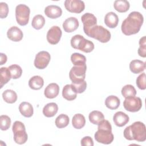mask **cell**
<instances>
[{
	"label": "cell",
	"mask_w": 146,
	"mask_h": 146,
	"mask_svg": "<svg viewBox=\"0 0 146 146\" xmlns=\"http://www.w3.org/2000/svg\"><path fill=\"white\" fill-rule=\"evenodd\" d=\"M104 23L108 27L113 29L118 25L119 18L114 12H109L104 17Z\"/></svg>",
	"instance_id": "20"
},
{
	"label": "cell",
	"mask_w": 146,
	"mask_h": 146,
	"mask_svg": "<svg viewBox=\"0 0 146 146\" xmlns=\"http://www.w3.org/2000/svg\"><path fill=\"white\" fill-rule=\"evenodd\" d=\"M79 25L78 20L75 17H70L63 23V28L67 33H72L76 30Z\"/></svg>",
	"instance_id": "14"
},
{
	"label": "cell",
	"mask_w": 146,
	"mask_h": 146,
	"mask_svg": "<svg viewBox=\"0 0 146 146\" xmlns=\"http://www.w3.org/2000/svg\"><path fill=\"white\" fill-rule=\"evenodd\" d=\"M71 60L74 66H81L86 64V58L83 55L75 52L71 56Z\"/></svg>",
	"instance_id": "31"
},
{
	"label": "cell",
	"mask_w": 146,
	"mask_h": 146,
	"mask_svg": "<svg viewBox=\"0 0 146 146\" xmlns=\"http://www.w3.org/2000/svg\"><path fill=\"white\" fill-rule=\"evenodd\" d=\"M50 59V55L47 51H40L35 56L34 66L38 69H44L48 66Z\"/></svg>",
	"instance_id": "10"
},
{
	"label": "cell",
	"mask_w": 146,
	"mask_h": 146,
	"mask_svg": "<svg viewBox=\"0 0 146 146\" xmlns=\"http://www.w3.org/2000/svg\"><path fill=\"white\" fill-rule=\"evenodd\" d=\"M123 106L125 110L131 112H137L142 107V101L139 97H127L124 100Z\"/></svg>",
	"instance_id": "9"
},
{
	"label": "cell",
	"mask_w": 146,
	"mask_h": 146,
	"mask_svg": "<svg viewBox=\"0 0 146 146\" xmlns=\"http://www.w3.org/2000/svg\"><path fill=\"white\" fill-rule=\"evenodd\" d=\"M87 35L94 38L102 43H107L110 41L111 35L106 28L100 25H96L90 29Z\"/></svg>",
	"instance_id": "5"
},
{
	"label": "cell",
	"mask_w": 146,
	"mask_h": 146,
	"mask_svg": "<svg viewBox=\"0 0 146 146\" xmlns=\"http://www.w3.org/2000/svg\"><path fill=\"white\" fill-rule=\"evenodd\" d=\"M64 6L67 11L78 14L82 12L85 8L84 2L80 0H66Z\"/></svg>",
	"instance_id": "11"
},
{
	"label": "cell",
	"mask_w": 146,
	"mask_h": 146,
	"mask_svg": "<svg viewBox=\"0 0 146 146\" xmlns=\"http://www.w3.org/2000/svg\"><path fill=\"white\" fill-rule=\"evenodd\" d=\"M71 45L74 48L86 53L90 52L94 49V44L92 42L85 39L82 35L79 34L72 37Z\"/></svg>",
	"instance_id": "4"
},
{
	"label": "cell",
	"mask_w": 146,
	"mask_h": 146,
	"mask_svg": "<svg viewBox=\"0 0 146 146\" xmlns=\"http://www.w3.org/2000/svg\"><path fill=\"white\" fill-rule=\"evenodd\" d=\"M136 85L140 90H144L146 88L145 74L144 72L140 74L136 79Z\"/></svg>",
	"instance_id": "39"
},
{
	"label": "cell",
	"mask_w": 146,
	"mask_h": 146,
	"mask_svg": "<svg viewBox=\"0 0 146 146\" xmlns=\"http://www.w3.org/2000/svg\"><path fill=\"white\" fill-rule=\"evenodd\" d=\"M124 137L128 140H136L143 142L146 140V129L145 124L141 121H135L126 127L123 132Z\"/></svg>",
	"instance_id": "2"
},
{
	"label": "cell",
	"mask_w": 146,
	"mask_h": 146,
	"mask_svg": "<svg viewBox=\"0 0 146 146\" xmlns=\"http://www.w3.org/2000/svg\"><path fill=\"white\" fill-rule=\"evenodd\" d=\"M44 14L51 19H55L61 16L62 10L61 8L56 5L47 6L44 9Z\"/></svg>",
	"instance_id": "17"
},
{
	"label": "cell",
	"mask_w": 146,
	"mask_h": 146,
	"mask_svg": "<svg viewBox=\"0 0 146 146\" xmlns=\"http://www.w3.org/2000/svg\"><path fill=\"white\" fill-rule=\"evenodd\" d=\"M88 117L90 121L93 124L96 125H98L104 119V116L103 113L99 111H92L90 113Z\"/></svg>",
	"instance_id": "27"
},
{
	"label": "cell",
	"mask_w": 146,
	"mask_h": 146,
	"mask_svg": "<svg viewBox=\"0 0 146 146\" xmlns=\"http://www.w3.org/2000/svg\"><path fill=\"white\" fill-rule=\"evenodd\" d=\"M59 87L58 84L52 83L49 84L44 89V96L48 99L56 98L59 94Z\"/></svg>",
	"instance_id": "18"
},
{
	"label": "cell",
	"mask_w": 146,
	"mask_h": 146,
	"mask_svg": "<svg viewBox=\"0 0 146 146\" xmlns=\"http://www.w3.org/2000/svg\"><path fill=\"white\" fill-rule=\"evenodd\" d=\"M81 145L82 146H93V140L90 136H85L81 140Z\"/></svg>",
	"instance_id": "41"
},
{
	"label": "cell",
	"mask_w": 146,
	"mask_h": 146,
	"mask_svg": "<svg viewBox=\"0 0 146 146\" xmlns=\"http://www.w3.org/2000/svg\"><path fill=\"white\" fill-rule=\"evenodd\" d=\"M121 94L123 97L127 98L130 96H135L136 95V90L135 87L131 84L124 86L121 89Z\"/></svg>",
	"instance_id": "34"
},
{
	"label": "cell",
	"mask_w": 146,
	"mask_h": 146,
	"mask_svg": "<svg viewBox=\"0 0 146 146\" xmlns=\"http://www.w3.org/2000/svg\"><path fill=\"white\" fill-rule=\"evenodd\" d=\"M11 125V119L7 116L2 115L0 116V128L2 131L8 129Z\"/></svg>",
	"instance_id": "36"
},
{
	"label": "cell",
	"mask_w": 146,
	"mask_h": 146,
	"mask_svg": "<svg viewBox=\"0 0 146 146\" xmlns=\"http://www.w3.org/2000/svg\"><path fill=\"white\" fill-rule=\"evenodd\" d=\"M69 117L65 114L59 115L55 119V125L58 128H63L69 124Z\"/></svg>",
	"instance_id": "33"
},
{
	"label": "cell",
	"mask_w": 146,
	"mask_h": 146,
	"mask_svg": "<svg viewBox=\"0 0 146 146\" xmlns=\"http://www.w3.org/2000/svg\"><path fill=\"white\" fill-rule=\"evenodd\" d=\"M139 48H138V54L139 56L145 58L146 56V36H144L139 40Z\"/></svg>",
	"instance_id": "37"
},
{
	"label": "cell",
	"mask_w": 146,
	"mask_h": 146,
	"mask_svg": "<svg viewBox=\"0 0 146 146\" xmlns=\"http://www.w3.org/2000/svg\"><path fill=\"white\" fill-rule=\"evenodd\" d=\"M44 84L43 79L38 75H35L31 78L29 81V86L30 88L38 90L40 89Z\"/></svg>",
	"instance_id": "24"
},
{
	"label": "cell",
	"mask_w": 146,
	"mask_h": 146,
	"mask_svg": "<svg viewBox=\"0 0 146 146\" xmlns=\"http://www.w3.org/2000/svg\"><path fill=\"white\" fill-rule=\"evenodd\" d=\"M71 84L77 94L83 93L87 88V82L85 80L80 82L72 83Z\"/></svg>",
	"instance_id": "38"
},
{
	"label": "cell",
	"mask_w": 146,
	"mask_h": 146,
	"mask_svg": "<svg viewBox=\"0 0 146 146\" xmlns=\"http://www.w3.org/2000/svg\"><path fill=\"white\" fill-rule=\"evenodd\" d=\"M45 24V19L42 15L38 14L34 16L33 18L31 25L33 28L36 30L42 29Z\"/></svg>",
	"instance_id": "32"
},
{
	"label": "cell",
	"mask_w": 146,
	"mask_h": 146,
	"mask_svg": "<svg viewBox=\"0 0 146 146\" xmlns=\"http://www.w3.org/2000/svg\"><path fill=\"white\" fill-rule=\"evenodd\" d=\"M98 129L94 135L96 141L104 144H110L113 141L114 137L112 133V126L108 120L104 119L98 124Z\"/></svg>",
	"instance_id": "3"
},
{
	"label": "cell",
	"mask_w": 146,
	"mask_h": 146,
	"mask_svg": "<svg viewBox=\"0 0 146 146\" xmlns=\"http://www.w3.org/2000/svg\"><path fill=\"white\" fill-rule=\"evenodd\" d=\"M131 71L135 74L143 72L145 69V63L140 60H133L129 63Z\"/></svg>",
	"instance_id": "19"
},
{
	"label": "cell",
	"mask_w": 146,
	"mask_h": 146,
	"mask_svg": "<svg viewBox=\"0 0 146 146\" xmlns=\"http://www.w3.org/2000/svg\"><path fill=\"white\" fill-rule=\"evenodd\" d=\"M113 6L117 11L125 13L129 10L130 5L129 2L126 0H116L114 2Z\"/></svg>",
	"instance_id": "28"
},
{
	"label": "cell",
	"mask_w": 146,
	"mask_h": 146,
	"mask_svg": "<svg viewBox=\"0 0 146 146\" xmlns=\"http://www.w3.org/2000/svg\"><path fill=\"white\" fill-rule=\"evenodd\" d=\"M120 104V99L115 95L108 96L105 100L106 106L110 110L117 109Z\"/></svg>",
	"instance_id": "25"
},
{
	"label": "cell",
	"mask_w": 146,
	"mask_h": 146,
	"mask_svg": "<svg viewBox=\"0 0 146 146\" xmlns=\"http://www.w3.org/2000/svg\"><path fill=\"white\" fill-rule=\"evenodd\" d=\"M58 110V107L55 103H49L43 107V113L46 117H51L56 115Z\"/></svg>",
	"instance_id": "23"
},
{
	"label": "cell",
	"mask_w": 146,
	"mask_h": 146,
	"mask_svg": "<svg viewBox=\"0 0 146 146\" xmlns=\"http://www.w3.org/2000/svg\"><path fill=\"white\" fill-rule=\"evenodd\" d=\"M81 20L83 23V30L84 33L87 35L91 29L94 26L97 25V19L96 17L89 13L84 14L81 17Z\"/></svg>",
	"instance_id": "12"
},
{
	"label": "cell",
	"mask_w": 146,
	"mask_h": 146,
	"mask_svg": "<svg viewBox=\"0 0 146 146\" xmlns=\"http://www.w3.org/2000/svg\"><path fill=\"white\" fill-rule=\"evenodd\" d=\"M62 32L59 27L54 26L51 27L47 33V40L51 44H57L60 40Z\"/></svg>",
	"instance_id": "13"
},
{
	"label": "cell",
	"mask_w": 146,
	"mask_h": 146,
	"mask_svg": "<svg viewBox=\"0 0 146 146\" xmlns=\"http://www.w3.org/2000/svg\"><path fill=\"white\" fill-rule=\"evenodd\" d=\"M19 111L20 113L26 117H30L33 116L34 110L32 105L26 102H22L19 106Z\"/></svg>",
	"instance_id": "22"
},
{
	"label": "cell",
	"mask_w": 146,
	"mask_h": 146,
	"mask_svg": "<svg viewBox=\"0 0 146 146\" xmlns=\"http://www.w3.org/2000/svg\"><path fill=\"white\" fill-rule=\"evenodd\" d=\"M62 96L65 99L71 101L76 99L77 93L71 84H66L63 88Z\"/></svg>",
	"instance_id": "21"
},
{
	"label": "cell",
	"mask_w": 146,
	"mask_h": 146,
	"mask_svg": "<svg viewBox=\"0 0 146 146\" xmlns=\"http://www.w3.org/2000/svg\"><path fill=\"white\" fill-rule=\"evenodd\" d=\"M12 130L14 133V141L18 144L25 143L28 139L24 124L20 121H15L13 125Z\"/></svg>",
	"instance_id": "6"
},
{
	"label": "cell",
	"mask_w": 146,
	"mask_h": 146,
	"mask_svg": "<svg viewBox=\"0 0 146 146\" xmlns=\"http://www.w3.org/2000/svg\"><path fill=\"white\" fill-rule=\"evenodd\" d=\"M30 8L24 4H19L15 8V18L17 23L21 26L26 25L29 21Z\"/></svg>",
	"instance_id": "7"
},
{
	"label": "cell",
	"mask_w": 146,
	"mask_h": 146,
	"mask_svg": "<svg viewBox=\"0 0 146 146\" xmlns=\"http://www.w3.org/2000/svg\"><path fill=\"white\" fill-rule=\"evenodd\" d=\"M9 13L8 5L5 2L0 3V17L1 18H6Z\"/></svg>",
	"instance_id": "40"
},
{
	"label": "cell",
	"mask_w": 146,
	"mask_h": 146,
	"mask_svg": "<svg viewBox=\"0 0 146 146\" xmlns=\"http://www.w3.org/2000/svg\"><path fill=\"white\" fill-rule=\"evenodd\" d=\"M86 124V119L84 116L80 113L75 114L72 119V126L75 129L82 128Z\"/></svg>",
	"instance_id": "26"
},
{
	"label": "cell",
	"mask_w": 146,
	"mask_h": 146,
	"mask_svg": "<svg viewBox=\"0 0 146 146\" xmlns=\"http://www.w3.org/2000/svg\"><path fill=\"white\" fill-rule=\"evenodd\" d=\"M0 56H1L0 64L2 65V64H5L6 62V61H7V56L3 53H1Z\"/></svg>",
	"instance_id": "42"
},
{
	"label": "cell",
	"mask_w": 146,
	"mask_h": 146,
	"mask_svg": "<svg viewBox=\"0 0 146 146\" xmlns=\"http://www.w3.org/2000/svg\"><path fill=\"white\" fill-rule=\"evenodd\" d=\"M2 98L6 103L12 104L17 101V95L12 90H6L2 93Z\"/></svg>",
	"instance_id": "30"
},
{
	"label": "cell",
	"mask_w": 146,
	"mask_h": 146,
	"mask_svg": "<svg viewBox=\"0 0 146 146\" xmlns=\"http://www.w3.org/2000/svg\"><path fill=\"white\" fill-rule=\"evenodd\" d=\"M143 15L137 11H132L129 13L127 18L122 22L121 29L125 35H131L137 33L143 23Z\"/></svg>",
	"instance_id": "1"
},
{
	"label": "cell",
	"mask_w": 146,
	"mask_h": 146,
	"mask_svg": "<svg viewBox=\"0 0 146 146\" xmlns=\"http://www.w3.org/2000/svg\"><path fill=\"white\" fill-rule=\"evenodd\" d=\"M7 36L12 41L19 42L22 39L23 34L19 28L17 26H12L7 30Z\"/></svg>",
	"instance_id": "15"
},
{
	"label": "cell",
	"mask_w": 146,
	"mask_h": 146,
	"mask_svg": "<svg viewBox=\"0 0 146 146\" xmlns=\"http://www.w3.org/2000/svg\"><path fill=\"white\" fill-rule=\"evenodd\" d=\"M8 68L10 70L11 78L14 79H18L21 76L22 73V68L19 65L12 64Z\"/></svg>",
	"instance_id": "35"
},
{
	"label": "cell",
	"mask_w": 146,
	"mask_h": 146,
	"mask_svg": "<svg viewBox=\"0 0 146 146\" xmlns=\"http://www.w3.org/2000/svg\"><path fill=\"white\" fill-rule=\"evenodd\" d=\"M86 70V64L74 66L72 67L69 72V77L72 81V83L80 82L84 80Z\"/></svg>",
	"instance_id": "8"
},
{
	"label": "cell",
	"mask_w": 146,
	"mask_h": 146,
	"mask_svg": "<svg viewBox=\"0 0 146 146\" xmlns=\"http://www.w3.org/2000/svg\"><path fill=\"white\" fill-rule=\"evenodd\" d=\"M129 120V116L122 111L116 112L113 116V121L115 124L119 127H121L126 125L128 123Z\"/></svg>",
	"instance_id": "16"
},
{
	"label": "cell",
	"mask_w": 146,
	"mask_h": 146,
	"mask_svg": "<svg viewBox=\"0 0 146 146\" xmlns=\"http://www.w3.org/2000/svg\"><path fill=\"white\" fill-rule=\"evenodd\" d=\"M0 88H1L11 78V74L9 68L1 67L0 69Z\"/></svg>",
	"instance_id": "29"
}]
</instances>
